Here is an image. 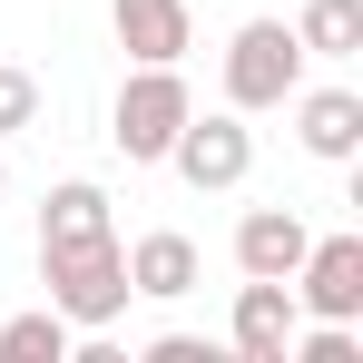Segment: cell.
<instances>
[{
	"label": "cell",
	"instance_id": "cell-1",
	"mask_svg": "<svg viewBox=\"0 0 363 363\" xmlns=\"http://www.w3.org/2000/svg\"><path fill=\"white\" fill-rule=\"evenodd\" d=\"M186 108H196V89H186V69H177V60L138 69V79L118 89V108H108V138H118V157H128V167H167V147H177Z\"/></svg>",
	"mask_w": 363,
	"mask_h": 363
},
{
	"label": "cell",
	"instance_id": "cell-2",
	"mask_svg": "<svg viewBox=\"0 0 363 363\" xmlns=\"http://www.w3.org/2000/svg\"><path fill=\"white\" fill-rule=\"evenodd\" d=\"M295 89H304V40L285 20H245L226 40V108L255 118V108H285Z\"/></svg>",
	"mask_w": 363,
	"mask_h": 363
},
{
	"label": "cell",
	"instance_id": "cell-3",
	"mask_svg": "<svg viewBox=\"0 0 363 363\" xmlns=\"http://www.w3.org/2000/svg\"><path fill=\"white\" fill-rule=\"evenodd\" d=\"M40 285H50V304H60L79 334H99V324H118L128 314V245H89V255H40Z\"/></svg>",
	"mask_w": 363,
	"mask_h": 363
},
{
	"label": "cell",
	"instance_id": "cell-4",
	"mask_svg": "<svg viewBox=\"0 0 363 363\" xmlns=\"http://www.w3.org/2000/svg\"><path fill=\"white\" fill-rule=\"evenodd\" d=\"M167 167H177L196 196H206V186L226 196V186H245V167H255V128H245L236 108H216V118H196V108H186L177 147H167Z\"/></svg>",
	"mask_w": 363,
	"mask_h": 363
},
{
	"label": "cell",
	"instance_id": "cell-5",
	"mask_svg": "<svg viewBox=\"0 0 363 363\" xmlns=\"http://www.w3.org/2000/svg\"><path fill=\"white\" fill-rule=\"evenodd\" d=\"M285 285H295V304L314 324H354L363 314V236H314Z\"/></svg>",
	"mask_w": 363,
	"mask_h": 363
},
{
	"label": "cell",
	"instance_id": "cell-6",
	"mask_svg": "<svg viewBox=\"0 0 363 363\" xmlns=\"http://www.w3.org/2000/svg\"><path fill=\"white\" fill-rule=\"evenodd\" d=\"M295 324H304V304H295V285H275V275H245L236 285V354L245 363H285V344H295Z\"/></svg>",
	"mask_w": 363,
	"mask_h": 363
},
{
	"label": "cell",
	"instance_id": "cell-7",
	"mask_svg": "<svg viewBox=\"0 0 363 363\" xmlns=\"http://www.w3.org/2000/svg\"><path fill=\"white\" fill-rule=\"evenodd\" d=\"M108 186L89 177H60L50 186V206H40V255H89V245H108Z\"/></svg>",
	"mask_w": 363,
	"mask_h": 363
},
{
	"label": "cell",
	"instance_id": "cell-8",
	"mask_svg": "<svg viewBox=\"0 0 363 363\" xmlns=\"http://www.w3.org/2000/svg\"><path fill=\"white\" fill-rule=\"evenodd\" d=\"M108 20H118V50H128L138 69H157V60H186V40H196L186 0H108Z\"/></svg>",
	"mask_w": 363,
	"mask_h": 363
},
{
	"label": "cell",
	"instance_id": "cell-9",
	"mask_svg": "<svg viewBox=\"0 0 363 363\" xmlns=\"http://www.w3.org/2000/svg\"><path fill=\"white\" fill-rule=\"evenodd\" d=\"M295 138H304V157L344 167V157L363 147V99L354 89H295Z\"/></svg>",
	"mask_w": 363,
	"mask_h": 363
},
{
	"label": "cell",
	"instance_id": "cell-10",
	"mask_svg": "<svg viewBox=\"0 0 363 363\" xmlns=\"http://www.w3.org/2000/svg\"><path fill=\"white\" fill-rule=\"evenodd\" d=\"M304 245H314V226H304L295 206H255L236 226V275H275V285H285L304 265Z\"/></svg>",
	"mask_w": 363,
	"mask_h": 363
},
{
	"label": "cell",
	"instance_id": "cell-11",
	"mask_svg": "<svg viewBox=\"0 0 363 363\" xmlns=\"http://www.w3.org/2000/svg\"><path fill=\"white\" fill-rule=\"evenodd\" d=\"M128 295H147V304H177V295H196V245H186L177 226L138 236V245H128Z\"/></svg>",
	"mask_w": 363,
	"mask_h": 363
},
{
	"label": "cell",
	"instance_id": "cell-12",
	"mask_svg": "<svg viewBox=\"0 0 363 363\" xmlns=\"http://www.w3.org/2000/svg\"><path fill=\"white\" fill-rule=\"evenodd\" d=\"M69 344H79V324H69L60 304H40V314H10V324H0V363H69Z\"/></svg>",
	"mask_w": 363,
	"mask_h": 363
},
{
	"label": "cell",
	"instance_id": "cell-13",
	"mask_svg": "<svg viewBox=\"0 0 363 363\" xmlns=\"http://www.w3.org/2000/svg\"><path fill=\"white\" fill-rule=\"evenodd\" d=\"M295 40H304V60H354L363 50V0H304Z\"/></svg>",
	"mask_w": 363,
	"mask_h": 363
},
{
	"label": "cell",
	"instance_id": "cell-14",
	"mask_svg": "<svg viewBox=\"0 0 363 363\" xmlns=\"http://www.w3.org/2000/svg\"><path fill=\"white\" fill-rule=\"evenodd\" d=\"M285 363H363V344H354V324H314V334L295 324V344H285Z\"/></svg>",
	"mask_w": 363,
	"mask_h": 363
},
{
	"label": "cell",
	"instance_id": "cell-15",
	"mask_svg": "<svg viewBox=\"0 0 363 363\" xmlns=\"http://www.w3.org/2000/svg\"><path fill=\"white\" fill-rule=\"evenodd\" d=\"M30 118H40V79H30V69H10V60H0V138H20Z\"/></svg>",
	"mask_w": 363,
	"mask_h": 363
},
{
	"label": "cell",
	"instance_id": "cell-16",
	"mask_svg": "<svg viewBox=\"0 0 363 363\" xmlns=\"http://www.w3.org/2000/svg\"><path fill=\"white\" fill-rule=\"evenodd\" d=\"M147 363H216V354H206L196 334H157V344H147Z\"/></svg>",
	"mask_w": 363,
	"mask_h": 363
},
{
	"label": "cell",
	"instance_id": "cell-17",
	"mask_svg": "<svg viewBox=\"0 0 363 363\" xmlns=\"http://www.w3.org/2000/svg\"><path fill=\"white\" fill-rule=\"evenodd\" d=\"M0 196H10V157H0Z\"/></svg>",
	"mask_w": 363,
	"mask_h": 363
}]
</instances>
